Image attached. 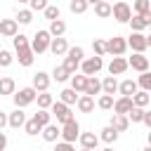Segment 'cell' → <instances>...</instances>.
Masks as SVG:
<instances>
[{
	"instance_id": "36",
	"label": "cell",
	"mask_w": 151,
	"mask_h": 151,
	"mask_svg": "<svg viewBox=\"0 0 151 151\" xmlns=\"http://www.w3.org/2000/svg\"><path fill=\"white\" fill-rule=\"evenodd\" d=\"M87 5H90L87 0H71V2H68V9H71L73 14H85V12H87Z\"/></svg>"
},
{
	"instance_id": "12",
	"label": "cell",
	"mask_w": 151,
	"mask_h": 151,
	"mask_svg": "<svg viewBox=\"0 0 151 151\" xmlns=\"http://www.w3.org/2000/svg\"><path fill=\"white\" fill-rule=\"evenodd\" d=\"M127 68H130V64H127L125 57H113L111 64H109V76H123Z\"/></svg>"
},
{
	"instance_id": "25",
	"label": "cell",
	"mask_w": 151,
	"mask_h": 151,
	"mask_svg": "<svg viewBox=\"0 0 151 151\" xmlns=\"http://www.w3.org/2000/svg\"><path fill=\"white\" fill-rule=\"evenodd\" d=\"M26 125V113L21 111V109H14L12 113H9V127H24Z\"/></svg>"
},
{
	"instance_id": "45",
	"label": "cell",
	"mask_w": 151,
	"mask_h": 151,
	"mask_svg": "<svg viewBox=\"0 0 151 151\" xmlns=\"http://www.w3.org/2000/svg\"><path fill=\"white\" fill-rule=\"evenodd\" d=\"M12 61H14L12 52H9V50H0V66H2V68H7Z\"/></svg>"
},
{
	"instance_id": "58",
	"label": "cell",
	"mask_w": 151,
	"mask_h": 151,
	"mask_svg": "<svg viewBox=\"0 0 151 151\" xmlns=\"http://www.w3.org/2000/svg\"><path fill=\"white\" fill-rule=\"evenodd\" d=\"M80 151H94V149H80Z\"/></svg>"
},
{
	"instance_id": "34",
	"label": "cell",
	"mask_w": 151,
	"mask_h": 151,
	"mask_svg": "<svg viewBox=\"0 0 151 151\" xmlns=\"http://www.w3.org/2000/svg\"><path fill=\"white\" fill-rule=\"evenodd\" d=\"M118 134H120L118 130H113L111 125H106V127L101 130V134H99V139H101V142H106V144H113V142L118 139Z\"/></svg>"
},
{
	"instance_id": "24",
	"label": "cell",
	"mask_w": 151,
	"mask_h": 151,
	"mask_svg": "<svg viewBox=\"0 0 151 151\" xmlns=\"http://www.w3.org/2000/svg\"><path fill=\"white\" fill-rule=\"evenodd\" d=\"M17 61H19V66H31V64L35 61V54H33V50H31V47H26V50H19V52H17Z\"/></svg>"
},
{
	"instance_id": "50",
	"label": "cell",
	"mask_w": 151,
	"mask_h": 151,
	"mask_svg": "<svg viewBox=\"0 0 151 151\" xmlns=\"http://www.w3.org/2000/svg\"><path fill=\"white\" fill-rule=\"evenodd\" d=\"M5 125H9V113L0 111V132H2V127H5Z\"/></svg>"
},
{
	"instance_id": "6",
	"label": "cell",
	"mask_w": 151,
	"mask_h": 151,
	"mask_svg": "<svg viewBox=\"0 0 151 151\" xmlns=\"http://www.w3.org/2000/svg\"><path fill=\"white\" fill-rule=\"evenodd\" d=\"M132 7L125 2V0H118L116 5H113V19L116 21H120V24H130V19H132Z\"/></svg>"
},
{
	"instance_id": "28",
	"label": "cell",
	"mask_w": 151,
	"mask_h": 151,
	"mask_svg": "<svg viewBox=\"0 0 151 151\" xmlns=\"http://www.w3.org/2000/svg\"><path fill=\"white\" fill-rule=\"evenodd\" d=\"M50 35L52 38H64V33H66V24L61 21V19H57V21H50Z\"/></svg>"
},
{
	"instance_id": "16",
	"label": "cell",
	"mask_w": 151,
	"mask_h": 151,
	"mask_svg": "<svg viewBox=\"0 0 151 151\" xmlns=\"http://www.w3.org/2000/svg\"><path fill=\"white\" fill-rule=\"evenodd\" d=\"M132 109H134L132 97H118V99H116V104H113V111H116V113H120V116H127Z\"/></svg>"
},
{
	"instance_id": "41",
	"label": "cell",
	"mask_w": 151,
	"mask_h": 151,
	"mask_svg": "<svg viewBox=\"0 0 151 151\" xmlns=\"http://www.w3.org/2000/svg\"><path fill=\"white\" fill-rule=\"evenodd\" d=\"M24 130H26V134H31V137H35L38 132H42V127L38 125V120H35V118H31V120H26V125H24Z\"/></svg>"
},
{
	"instance_id": "46",
	"label": "cell",
	"mask_w": 151,
	"mask_h": 151,
	"mask_svg": "<svg viewBox=\"0 0 151 151\" xmlns=\"http://www.w3.org/2000/svg\"><path fill=\"white\" fill-rule=\"evenodd\" d=\"M68 57H73V59H78V61L83 64V59H85V50H83L80 45H76V47L68 50Z\"/></svg>"
},
{
	"instance_id": "47",
	"label": "cell",
	"mask_w": 151,
	"mask_h": 151,
	"mask_svg": "<svg viewBox=\"0 0 151 151\" xmlns=\"http://www.w3.org/2000/svg\"><path fill=\"white\" fill-rule=\"evenodd\" d=\"M45 19H50V21H57V19H59V7H54V5H47V9H45Z\"/></svg>"
},
{
	"instance_id": "5",
	"label": "cell",
	"mask_w": 151,
	"mask_h": 151,
	"mask_svg": "<svg viewBox=\"0 0 151 151\" xmlns=\"http://www.w3.org/2000/svg\"><path fill=\"white\" fill-rule=\"evenodd\" d=\"M127 50V40L123 35H113L106 40V54H113V57H123Z\"/></svg>"
},
{
	"instance_id": "30",
	"label": "cell",
	"mask_w": 151,
	"mask_h": 151,
	"mask_svg": "<svg viewBox=\"0 0 151 151\" xmlns=\"http://www.w3.org/2000/svg\"><path fill=\"white\" fill-rule=\"evenodd\" d=\"M99 92H101V80H99L97 76H90V78H87V87H85V94L94 97V94H99Z\"/></svg>"
},
{
	"instance_id": "4",
	"label": "cell",
	"mask_w": 151,
	"mask_h": 151,
	"mask_svg": "<svg viewBox=\"0 0 151 151\" xmlns=\"http://www.w3.org/2000/svg\"><path fill=\"white\" fill-rule=\"evenodd\" d=\"M101 68H104V59H101V57H97V54H94V57L83 59V64H80V73H85L87 78H90V76H97Z\"/></svg>"
},
{
	"instance_id": "35",
	"label": "cell",
	"mask_w": 151,
	"mask_h": 151,
	"mask_svg": "<svg viewBox=\"0 0 151 151\" xmlns=\"http://www.w3.org/2000/svg\"><path fill=\"white\" fill-rule=\"evenodd\" d=\"M132 12L134 14H149L151 12V0H134L132 2Z\"/></svg>"
},
{
	"instance_id": "27",
	"label": "cell",
	"mask_w": 151,
	"mask_h": 151,
	"mask_svg": "<svg viewBox=\"0 0 151 151\" xmlns=\"http://www.w3.org/2000/svg\"><path fill=\"white\" fill-rule=\"evenodd\" d=\"M52 78L57 80V83H66L68 78H73V73L64 66V64H59V66H54V71H52Z\"/></svg>"
},
{
	"instance_id": "10",
	"label": "cell",
	"mask_w": 151,
	"mask_h": 151,
	"mask_svg": "<svg viewBox=\"0 0 151 151\" xmlns=\"http://www.w3.org/2000/svg\"><path fill=\"white\" fill-rule=\"evenodd\" d=\"M0 35H5V38L19 35V21L17 19H0Z\"/></svg>"
},
{
	"instance_id": "11",
	"label": "cell",
	"mask_w": 151,
	"mask_h": 151,
	"mask_svg": "<svg viewBox=\"0 0 151 151\" xmlns=\"http://www.w3.org/2000/svg\"><path fill=\"white\" fill-rule=\"evenodd\" d=\"M130 26H132V31H134V33H142L144 28H149V26H151V12H149V14H132Z\"/></svg>"
},
{
	"instance_id": "23",
	"label": "cell",
	"mask_w": 151,
	"mask_h": 151,
	"mask_svg": "<svg viewBox=\"0 0 151 151\" xmlns=\"http://www.w3.org/2000/svg\"><path fill=\"white\" fill-rule=\"evenodd\" d=\"M111 127L118 130V132H125V130L130 127V118H127V116H120V113H113V116H111Z\"/></svg>"
},
{
	"instance_id": "48",
	"label": "cell",
	"mask_w": 151,
	"mask_h": 151,
	"mask_svg": "<svg viewBox=\"0 0 151 151\" xmlns=\"http://www.w3.org/2000/svg\"><path fill=\"white\" fill-rule=\"evenodd\" d=\"M31 12H45L47 9V0H31Z\"/></svg>"
},
{
	"instance_id": "57",
	"label": "cell",
	"mask_w": 151,
	"mask_h": 151,
	"mask_svg": "<svg viewBox=\"0 0 151 151\" xmlns=\"http://www.w3.org/2000/svg\"><path fill=\"white\" fill-rule=\"evenodd\" d=\"M142 151H151V146H144V149H142Z\"/></svg>"
},
{
	"instance_id": "31",
	"label": "cell",
	"mask_w": 151,
	"mask_h": 151,
	"mask_svg": "<svg viewBox=\"0 0 151 151\" xmlns=\"http://www.w3.org/2000/svg\"><path fill=\"white\" fill-rule=\"evenodd\" d=\"M149 101H151V92H144V90H139V92L132 97V104H134V106H139V109H146V106H149Z\"/></svg>"
},
{
	"instance_id": "1",
	"label": "cell",
	"mask_w": 151,
	"mask_h": 151,
	"mask_svg": "<svg viewBox=\"0 0 151 151\" xmlns=\"http://www.w3.org/2000/svg\"><path fill=\"white\" fill-rule=\"evenodd\" d=\"M12 99H14V106L17 109H24V106H28V104H33L38 99V90L35 87H21L19 92L12 94Z\"/></svg>"
},
{
	"instance_id": "51",
	"label": "cell",
	"mask_w": 151,
	"mask_h": 151,
	"mask_svg": "<svg viewBox=\"0 0 151 151\" xmlns=\"http://www.w3.org/2000/svg\"><path fill=\"white\" fill-rule=\"evenodd\" d=\"M5 146H7V134L0 132V151H5Z\"/></svg>"
},
{
	"instance_id": "55",
	"label": "cell",
	"mask_w": 151,
	"mask_h": 151,
	"mask_svg": "<svg viewBox=\"0 0 151 151\" xmlns=\"http://www.w3.org/2000/svg\"><path fill=\"white\" fill-rule=\"evenodd\" d=\"M146 139H149V146H151V130H149V134H146Z\"/></svg>"
},
{
	"instance_id": "42",
	"label": "cell",
	"mask_w": 151,
	"mask_h": 151,
	"mask_svg": "<svg viewBox=\"0 0 151 151\" xmlns=\"http://www.w3.org/2000/svg\"><path fill=\"white\" fill-rule=\"evenodd\" d=\"M17 21H19L21 26L31 24V21H33V12H31V9H19V12H17Z\"/></svg>"
},
{
	"instance_id": "17",
	"label": "cell",
	"mask_w": 151,
	"mask_h": 151,
	"mask_svg": "<svg viewBox=\"0 0 151 151\" xmlns=\"http://www.w3.org/2000/svg\"><path fill=\"white\" fill-rule=\"evenodd\" d=\"M40 134H42L45 142H57V139L61 137V125H59V123H50L47 127H42Z\"/></svg>"
},
{
	"instance_id": "13",
	"label": "cell",
	"mask_w": 151,
	"mask_h": 151,
	"mask_svg": "<svg viewBox=\"0 0 151 151\" xmlns=\"http://www.w3.org/2000/svg\"><path fill=\"white\" fill-rule=\"evenodd\" d=\"M50 83H52V76H50V73H45V71H38V73L33 76V83H31V87H35L38 92H47Z\"/></svg>"
},
{
	"instance_id": "29",
	"label": "cell",
	"mask_w": 151,
	"mask_h": 151,
	"mask_svg": "<svg viewBox=\"0 0 151 151\" xmlns=\"http://www.w3.org/2000/svg\"><path fill=\"white\" fill-rule=\"evenodd\" d=\"M71 87H73L76 92H83V94H85V87H87V76H85V73H76V76L71 78Z\"/></svg>"
},
{
	"instance_id": "7",
	"label": "cell",
	"mask_w": 151,
	"mask_h": 151,
	"mask_svg": "<svg viewBox=\"0 0 151 151\" xmlns=\"http://www.w3.org/2000/svg\"><path fill=\"white\" fill-rule=\"evenodd\" d=\"M127 47L132 50V52H137V54H144V50L149 47L146 45V35L144 33H130V38H127Z\"/></svg>"
},
{
	"instance_id": "32",
	"label": "cell",
	"mask_w": 151,
	"mask_h": 151,
	"mask_svg": "<svg viewBox=\"0 0 151 151\" xmlns=\"http://www.w3.org/2000/svg\"><path fill=\"white\" fill-rule=\"evenodd\" d=\"M35 101H38V109H47V111H50L52 104H54V97H52L50 92H38V99H35Z\"/></svg>"
},
{
	"instance_id": "40",
	"label": "cell",
	"mask_w": 151,
	"mask_h": 151,
	"mask_svg": "<svg viewBox=\"0 0 151 151\" xmlns=\"http://www.w3.org/2000/svg\"><path fill=\"white\" fill-rule=\"evenodd\" d=\"M144 113H146V109L134 106V109L127 113V118H130V123H144Z\"/></svg>"
},
{
	"instance_id": "59",
	"label": "cell",
	"mask_w": 151,
	"mask_h": 151,
	"mask_svg": "<svg viewBox=\"0 0 151 151\" xmlns=\"http://www.w3.org/2000/svg\"><path fill=\"white\" fill-rule=\"evenodd\" d=\"M19 2H31V0H19Z\"/></svg>"
},
{
	"instance_id": "19",
	"label": "cell",
	"mask_w": 151,
	"mask_h": 151,
	"mask_svg": "<svg viewBox=\"0 0 151 151\" xmlns=\"http://www.w3.org/2000/svg\"><path fill=\"white\" fill-rule=\"evenodd\" d=\"M78 99H80V94H78L73 87H66V90H61V92H59V101H64L66 106L78 104Z\"/></svg>"
},
{
	"instance_id": "44",
	"label": "cell",
	"mask_w": 151,
	"mask_h": 151,
	"mask_svg": "<svg viewBox=\"0 0 151 151\" xmlns=\"http://www.w3.org/2000/svg\"><path fill=\"white\" fill-rule=\"evenodd\" d=\"M92 50L97 57H104L106 54V40H92Z\"/></svg>"
},
{
	"instance_id": "37",
	"label": "cell",
	"mask_w": 151,
	"mask_h": 151,
	"mask_svg": "<svg viewBox=\"0 0 151 151\" xmlns=\"http://www.w3.org/2000/svg\"><path fill=\"white\" fill-rule=\"evenodd\" d=\"M137 85H139V90H144V92H151V73H149V71L139 73V78H137Z\"/></svg>"
},
{
	"instance_id": "39",
	"label": "cell",
	"mask_w": 151,
	"mask_h": 151,
	"mask_svg": "<svg viewBox=\"0 0 151 151\" xmlns=\"http://www.w3.org/2000/svg\"><path fill=\"white\" fill-rule=\"evenodd\" d=\"M12 42H14V50H17V52H19V50H26V47H31V42H28V38H26L24 33L14 35V38H12Z\"/></svg>"
},
{
	"instance_id": "53",
	"label": "cell",
	"mask_w": 151,
	"mask_h": 151,
	"mask_svg": "<svg viewBox=\"0 0 151 151\" xmlns=\"http://www.w3.org/2000/svg\"><path fill=\"white\" fill-rule=\"evenodd\" d=\"M90 5H99V2H104V0H87Z\"/></svg>"
},
{
	"instance_id": "38",
	"label": "cell",
	"mask_w": 151,
	"mask_h": 151,
	"mask_svg": "<svg viewBox=\"0 0 151 151\" xmlns=\"http://www.w3.org/2000/svg\"><path fill=\"white\" fill-rule=\"evenodd\" d=\"M113 104H116V99H113L111 94H101V97H99V101H97V106H99L101 111H111V109H113Z\"/></svg>"
},
{
	"instance_id": "15",
	"label": "cell",
	"mask_w": 151,
	"mask_h": 151,
	"mask_svg": "<svg viewBox=\"0 0 151 151\" xmlns=\"http://www.w3.org/2000/svg\"><path fill=\"white\" fill-rule=\"evenodd\" d=\"M68 42H66V38H52V45H50V52L54 54V57H64V54H68Z\"/></svg>"
},
{
	"instance_id": "2",
	"label": "cell",
	"mask_w": 151,
	"mask_h": 151,
	"mask_svg": "<svg viewBox=\"0 0 151 151\" xmlns=\"http://www.w3.org/2000/svg\"><path fill=\"white\" fill-rule=\"evenodd\" d=\"M50 45H52V35H50V31H38V33L33 35V40H31V50H33V54H42V52H47Z\"/></svg>"
},
{
	"instance_id": "20",
	"label": "cell",
	"mask_w": 151,
	"mask_h": 151,
	"mask_svg": "<svg viewBox=\"0 0 151 151\" xmlns=\"http://www.w3.org/2000/svg\"><path fill=\"white\" fill-rule=\"evenodd\" d=\"M14 92H17V83H14V78H9V76L0 78V97H9V94H14Z\"/></svg>"
},
{
	"instance_id": "22",
	"label": "cell",
	"mask_w": 151,
	"mask_h": 151,
	"mask_svg": "<svg viewBox=\"0 0 151 151\" xmlns=\"http://www.w3.org/2000/svg\"><path fill=\"white\" fill-rule=\"evenodd\" d=\"M78 111L80 113H92L94 111V97H90V94H80V99H78Z\"/></svg>"
},
{
	"instance_id": "26",
	"label": "cell",
	"mask_w": 151,
	"mask_h": 151,
	"mask_svg": "<svg viewBox=\"0 0 151 151\" xmlns=\"http://www.w3.org/2000/svg\"><path fill=\"white\" fill-rule=\"evenodd\" d=\"M94 14H97L99 19H109V17H113V5L104 0V2L94 5Z\"/></svg>"
},
{
	"instance_id": "54",
	"label": "cell",
	"mask_w": 151,
	"mask_h": 151,
	"mask_svg": "<svg viewBox=\"0 0 151 151\" xmlns=\"http://www.w3.org/2000/svg\"><path fill=\"white\" fill-rule=\"evenodd\" d=\"M146 45H149V47H151V33H149V35H146Z\"/></svg>"
},
{
	"instance_id": "3",
	"label": "cell",
	"mask_w": 151,
	"mask_h": 151,
	"mask_svg": "<svg viewBox=\"0 0 151 151\" xmlns=\"http://www.w3.org/2000/svg\"><path fill=\"white\" fill-rule=\"evenodd\" d=\"M50 111H52V118H57V123H59V125H66V123L76 120V118H73V113H71V106H66L64 101H54Z\"/></svg>"
},
{
	"instance_id": "49",
	"label": "cell",
	"mask_w": 151,
	"mask_h": 151,
	"mask_svg": "<svg viewBox=\"0 0 151 151\" xmlns=\"http://www.w3.org/2000/svg\"><path fill=\"white\" fill-rule=\"evenodd\" d=\"M54 151H76V146H73L71 142H57Z\"/></svg>"
},
{
	"instance_id": "9",
	"label": "cell",
	"mask_w": 151,
	"mask_h": 151,
	"mask_svg": "<svg viewBox=\"0 0 151 151\" xmlns=\"http://www.w3.org/2000/svg\"><path fill=\"white\" fill-rule=\"evenodd\" d=\"M127 64H130V68H132V71H137V73H144V71H149V57H144V54H137V52H132V57L127 59Z\"/></svg>"
},
{
	"instance_id": "21",
	"label": "cell",
	"mask_w": 151,
	"mask_h": 151,
	"mask_svg": "<svg viewBox=\"0 0 151 151\" xmlns=\"http://www.w3.org/2000/svg\"><path fill=\"white\" fill-rule=\"evenodd\" d=\"M118 85H120V83L116 80V76H106V78L101 80V92H104V94H111V97H113V94L118 92Z\"/></svg>"
},
{
	"instance_id": "52",
	"label": "cell",
	"mask_w": 151,
	"mask_h": 151,
	"mask_svg": "<svg viewBox=\"0 0 151 151\" xmlns=\"http://www.w3.org/2000/svg\"><path fill=\"white\" fill-rule=\"evenodd\" d=\"M144 125L151 130V111H146V113H144Z\"/></svg>"
},
{
	"instance_id": "56",
	"label": "cell",
	"mask_w": 151,
	"mask_h": 151,
	"mask_svg": "<svg viewBox=\"0 0 151 151\" xmlns=\"http://www.w3.org/2000/svg\"><path fill=\"white\" fill-rule=\"evenodd\" d=\"M101 151H113V149H111V146H106V149H101Z\"/></svg>"
},
{
	"instance_id": "43",
	"label": "cell",
	"mask_w": 151,
	"mask_h": 151,
	"mask_svg": "<svg viewBox=\"0 0 151 151\" xmlns=\"http://www.w3.org/2000/svg\"><path fill=\"white\" fill-rule=\"evenodd\" d=\"M64 66H66V68H68V71H71V73L76 76V73H78V68H80V61L66 54V57H64Z\"/></svg>"
},
{
	"instance_id": "33",
	"label": "cell",
	"mask_w": 151,
	"mask_h": 151,
	"mask_svg": "<svg viewBox=\"0 0 151 151\" xmlns=\"http://www.w3.org/2000/svg\"><path fill=\"white\" fill-rule=\"evenodd\" d=\"M33 118L38 120L40 127H47V125L52 123V111H47V109H38V113H35Z\"/></svg>"
},
{
	"instance_id": "18",
	"label": "cell",
	"mask_w": 151,
	"mask_h": 151,
	"mask_svg": "<svg viewBox=\"0 0 151 151\" xmlns=\"http://www.w3.org/2000/svg\"><path fill=\"white\" fill-rule=\"evenodd\" d=\"M78 142H80L83 149H97V144H99V134H94V132H80Z\"/></svg>"
},
{
	"instance_id": "14",
	"label": "cell",
	"mask_w": 151,
	"mask_h": 151,
	"mask_svg": "<svg viewBox=\"0 0 151 151\" xmlns=\"http://www.w3.org/2000/svg\"><path fill=\"white\" fill-rule=\"evenodd\" d=\"M118 92H120V97H134V94L139 92V85H137V80L125 78V80L118 85Z\"/></svg>"
},
{
	"instance_id": "8",
	"label": "cell",
	"mask_w": 151,
	"mask_h": 151,
	"mask_svg": "<svg viewBox=\"0 0 151 151\" xmlns=\"http://www.w3.org/2000/svg\"><path fill=\"white\" fill-rule=\"evenodd\" d=\"M80 137V125H78V120H71V123H66V125H61V142H76Z\"/></svg>"
}]
</instances>
